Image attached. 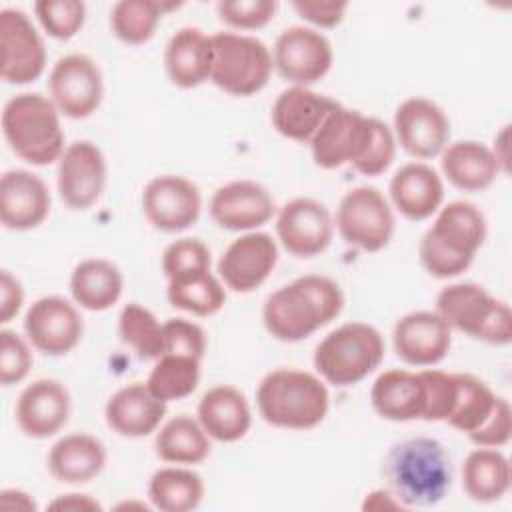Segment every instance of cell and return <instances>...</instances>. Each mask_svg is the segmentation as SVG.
Segmentation results:
<instances>
[{
  "mask_svg": "<svg viewBox=\"0 0 512 512\" xmlns=\"http://www.w3.org/2000/svg\"><path fill=\"white\" fill-rule=\"evenodd\" d=\"M342 308L344 294L332 278L306 274L266 298L262 322L272 338L300 342L330 324Z\"/></svg>",
  "mask_w": 512,
  "mask_h": 512,
  "instance_id": "obj_1",
  "label": "cell"
},
{
  "mask_svg": "<svg viewBox=\"0 0 512 512\" xmlns=\"http://www.w3.org/2000/svg\"><path fill=\"white\" fill-rule=\"evenodd\" d=\"M388 490L404 508L438 504L452 486V458L434 438L418 436L394 444L382 462Z\"/></svg>",
  "mask_w": 512,
  "mask_h": 512,
  "instance_id": "obj_2",
  "label": "cell"
},
{
  "mask_svg": "<svg viewBox=\"0 0 512 512\" xmlns=\"http://www.w3.org/2000/svg\"><path fill=\"white\" fill-rule=\"evenodd\" d=\"M484 212L468 202L454 200L440 206L436 220L422 234L418 256L424 270L434 278H454L470 268L486 240Z\"/></svg>",
  "mask_w": 512,
  "mask_h": 512,
  "instance_id": "obj_3",
  "label": "cell"
},
{
  "mask_svg": "<svg viewBox=\"0 0 512 512\" xmlns=\"http://www.w3.org/2000/svg\"><path fill=\"white\" fill-rule=\"evenodd\" d=\"M256 404L268 424L286 430H308L326 418L330 394L316 374L278 368L260 380Z\"/></svg>",
  "mask_w": 512,
  "mask_h": 512,
  "instance_id": "obj_4",
  "label": "cell"
},
{
  "mask_svg": "<svg viewBox=\"0 0 512 512\" xmlns=\"http://www.w3.org/2000/svg\"><path fill=\"white\" fill-rule=\"evenodd\" d=\"M2 132L10 150L32 166H48L66 150L60 112L38 92L16 94L4 104Z\"/></svg>",
  "mask_w": 512,
  "mask_h": 512,
  "instance_id": "obj_5",
  "label": "cell"
},
{
  "mask_svg": "<svg viewBox=\"0 0 512 512\" xmlns=\"http://www.w3.org/2000/svg\"><path fill=\"white\" fill-rule=\"evenodd\" d=\"M384 350V338L374 326L346 322L318 342L312 362L328 384L354 386L380 366Z\"/></svg>",
  "mask_w": 512,
  "mask_h": 512,
  "instance_id": "obj_6",
  "label": "cell"
},
{
  "mask_svg": "<svg viewBox=\"0 0 512 512\" xmlns=\"http://www.w3.org/2000/svg\"><path fill=\"white\" fill-rule=\"evenodd\" d=\"M436 312L452 330L474 340L496 346L512 340L510 306L476 282H456L442 288L436 296Z\"/></svg>",
  "mask_w": 512,
  "mask_h": 512,
  "instance_id": "obj_7",
  "label": "cell"
},
{
  "mask_svg": "<svg viewBox=\"0 0 512 512\" xmlns=\"http://www.w3.org/2000/svg\"><path fill=\"white\" fill-rule=\"evenodd\" d=\"M212 42L210 82L230 96H252L260 92L274 70L268 46L248 34L216 32Z\"/></svg>",
  "mask_w": 512,
  "mask_h": 512,
  "instance_id": "obj_8",
  "label": "cell"
},
{
  "mask_svg": "<svg viewBox=\"0 0 512 512\" xmlns=\"http://www.w3.org/2000/svg\"><path fill=\"white\" fill-rule=\"evenodd\" d=\"M376 130V118L338 104L310 140L312 160L318 168L334 170L364 160Z\"/></svg>",
  "mask_w": 512,
  "mask_h": 512,
  "instance_id": "obj_9",
  "label": "cell"
},
{
  "mask_svg": "<svg viewBox=\"0 0 512 512\" xmlns=\"http://www.w3.org/2000/svg\"><path fill=\"white\" fill-rule=\"evenodd\" d=\"M336 228L346 244L380 252L392 240L396 220L386 196L374 186L348 190L336 210Z\"/></svg>",
  "mask_w": 512,
  "mask_h": 512,
  "instance_id": "obj_10",
  "label": "cell"
},
{
  "mask_svg": "<svg viewBox=\"0 0 512 512\" xmlns=\"http://www.w3.org/2000/svg\"><path fill=\"white\" fill-rule=\"evenodd\" d=\"M334 60L328 38L308 26L282 30L272 48L274 70L292 86H310L322 80Z\"/></svg>",
  "mask_w": 512,
  "mask_h": 512,
  "instance_id": "obj_11",
  "label": "cell"
},
{
  "mask_svg": "<svg viewBox=\"0 0 512 512\" xmlns=\"http://www.w3.org/2000/svg\"><path fill=\"white\" fill-rule=\"evenodd\" d=\"M50 100L58 112L72 120L94 114L104 96V80L98 64L86 54H66L56 60L48 78Z\"/></svg>",
  "mask_w": 512,
  "mask_h": 512,
  "instance_id": "obj_12",
  "label": "cell"
},
{
  "mask_svg": "<svg viewBox=\"0 0 512 512\" xmlns=\"http://www.w3.org/2000/svg\"><path fill=\"white\" fill-rule=\"evenodd\" d=\"M142 212L160 232L176 234L200 218L202 194L198 186L178 174H160L142 190Z\"/></svg>",
  "mask_w": 512,
  "mask_h": 512,
  "instance_id": "obj_13",
  "label": "cell"
},
{
  "mask_svg": "<svg viewBox=\"0 0 512 512\" xmlns=\"http://www.w3.org/2000/svg\"><path fill=\"white\" fill-rule=\"evenodd\" d=\"M0 76L6 84H30L46 68V46L26 12L0 10Z\"/></svg>",
  "mask_w": 512,
  "mask_h": 512,
  "instance_id": "obj_14",
  "label": "cell"
},
{
  "mask_svg": "<svg viewBox=\"0 0 512 512\" xmlns=\"http://www.w3.org/2000/svg\"><path fill=\"white\" fill-rule=\"evenodd\" d=\"M108 180L102 150L90 140H76L62 152L56 170V186L62 202L72 210L94 206Z\"/></svg>",
  "mask_w": 512,
  "mask_h": 512,
  "instance_id": "obj_15",
  "label": "cell"
},
{
  "mask_svg": "<svg viewBox=\"0 0 512 512\" xmlns=\"http://www.w3.org/2000/svg\"><path fill=\"white\" fill-rule=\"evenodd\" d=\"M392 132L396 144L408 156L428 160L442 154L448 146L450 120L436 102L424 96H412L398 104Z\"/></svg>",
  "mask_w": 512,
  "mask_h": 512,
  "instance_id": "obj_16",
  "label": "cell"
},
{
  "mask_svg": "<svg viewBox=\"0 0 512 512\" xmlns=\"http://www.w3.org/2000/svg\"><path fill=\"white\" fill-rule=\"evenodd\" d=\"M334 234L330 210L314 198H294L276 216V236L282 248L296 258H312L324 252Z\"/></svg>",
  "mask_w": 512,
  "mask_h": 512,
  "instance_id": "obj_17",
  "label": "cell"
},
{
  "mask_svg": "<svg viewBox=\"0 0 512 512\" xmlns=\"http://www.w3.org/2000/svg\"><path fill=\"white\" fill-rule=\"evenodd\" d=\"M28 342L46 356H64L72 352L84 332L82 316L76 306L62 296L38 298L24 316Z\"/></svg>",
  "mask_w": 512,
  "mask_h": 512,
  "instance_id": "obj_18",
  "label": "cell"
},
{
  "mask_svg": "<svg viewBox=\"0 0 512 512\" xmlns=\"http://www.w3.org/2000/svg\"><path fill=\"white\" fill-rule=\"evenodd\" d=\"M278 262L276 240L266 232H246L232 240L218 260V276L226 288L248 294L262 286Z\"/></svg>",
  "mask_w": 512,
  "mask_h": 512,
  "instance_id": "obj_19",
  "label": "cell"
},
{
  "mask_svg": "<svg viewBox=\"0 0 512 512\" xmlns=\"http://www.w3.org/2000/svg\"><path fill=\"white\" fill-rule=\"evenodd\" d=\"M394 352L410 366H434L442 362L452 344V328L434 310L408 312L394 324Z\"/></svg>",
  "mask_w": 512,
  "mask_h": 512,
  "instance_id": "obj_20",
  "label": "cell"
},
{
  "mask_svg": "<svg viewBox=\"0 0 512 512\" xmlns=\"http://www.w3.org/2000/svg\"><path fill=\"white\" fill-rule=\"evenodd\" d=\"M72 410L68 388L54 378H38L28 384L14 408V418L22 434L44 440L64 428Z\"/></svg>",
  "mask_w": 512,
  "mask_h": 512,
  "instance_id": "obj_21",
  "label": "cell"
},
{
  "mask_svg": "<svg viewBox=\"0 0 512 512\" xmlns=\"http://www.w3.org/2000/svg\"><path fill=\"white\" fill-rule=\"evenodd\" d=\"M208 208L212 220L230 232H252L276 212L272 194L254 180H232L216 188Z\"/></svg>",
  "mask_w": 512,
  "mask_h": 512,
  "instance_id": "obj_22",
  "label": "cell"
},
{
  "mask_svg": "<svg viewBox=\"0 0 512 512\" xmlns=\"http://www.w3.org/2000/svg\"><path fill=\"white\" fill-rule=\"evenodd\" d=\"M50 212V192L44 180L28 170H6L0 178V220L8 230H32Z\"/></svg>",
  "mask_w": 512,
  "mask_h": 512,
  "instance_id": "obj_23",
  "label": "cell"
},
{
  "mask_svg": "<svg viewBox=\"0 0 512 512\" xmlns=\"http://www.w3.org/2000/svg\"><path fill=\"white\" fill-rule=\"evenodd\" d=\"M338 104L340 102L306 86H290L282 90L272 104V126L288 140L310 144L326 116Z\"/></svg>",
  "mask_w": 512,
  "mask_h": 512,
  "instance_id": "obj_24",
  "label": "cell"
},
{
  "mask_svg": "<svg viewBox=\"0 0 512 512\" xmlns=\"http://www.w3.org/2000/svg\"><path fill=\"white\" fill-rule=\"evenodd\" d=\"M166 416V402L156 398L146 382H134L116 390L104 408L106 424L124 438L152 434Z\"/></svg>",
  "mask_w": 512,
  "mask_h": 512,
  "instance_id": "obj_25",
  "label": "cell"
},
{
  "mask_svg": "<svg viewBox=\"0 0 512 512\" xmlns=\"http://www.w3.org/2000/svg\"><path fill=\"white\" fill-rule=\"evenodd\" d=\"M390 200L408 220L420 222L436 214L444 200V184L438 172L424 162H408L390 178Z\"/></svg>",
  "mask_w": 512,
  "mask_h": 512,
  "instance_id": "obj_26",
  "label": "cell"
},
{
  "mask_svg": "<svg viewBox=\"0 0 512 512\" xmlns=\"http://www.w3.org/2000/svg\"><path fill=\"white\" fill-rule=\"evenodd\" d=\"M424 380L420 370L404 368L384 370L370 388V402L378 416L392 422L422 420L424 414Z\"/></svg>",
  "mask_w": 512,
  "mask_h": 512,
  "instance_id": "obj_27",
  "label": "cell"
},
{
  "mask_svg": "<svg viewBox=\"0 0 512 512\" xmlns=\"http://www.w3.org/2000/svg\"><path fill=\"white\" fill-rule=\"evenodd\" d=\"M204 432L216 442H236L244 438L252 424L246 396L228 384H220L202 394L196 410Z\"/></svg>",
  "mask_w": 512,
  "mask_h": 512,
  "instance_id": "obj_28",
  "label": "cell"
},
{
  "mask_svg": "<svg viewBox=\"0 0 512 512\" xmlns=\"http://www.w3.org/2000/svg\"><path fill=\"white\" fill-rule=\"evenodd\" d=\"M164 70L178 88H196L210 80L212 42L200 28L176 30L164 48Z\"/></svg>",
  "mask_w": 512,
  "mask_h": 512,
  "instance_id": "obj_29",
  "label": "cell"
},
{
  "mask_svg": "<svg viewBox=\"0 0 512 512\" xmlns=\"http://www.w3.org/2000/svg\"><path fill=\"white\" fill-rule=\"evenodd\" d=\"M444 178L458 190H486L502 172L492 148L478 140H458L448 144L440 154Z\"/></svg>",
  "mask_w": 512,
  "mask_h": 512,
  "instance_id": "obj_30",
  "label": "cell"
},
{
  "mask_svg": "<svg viewBox=\"0 0 512 512\" xmlns=\"http://www.w3.org/2000/svg\"><path fill=\"white\" fill-rule=\"evenodd\" d=\"M106 464L104 444L86 432L62 436L52 444L46 466L48 472L64 484H86L94 480Z\"/></svg>",
  "mask_w": 512,
  "mask_h": 512,
  "instance_id": "obj_31",
  "label": "cell"
},
{
  "mask_svg": "<svg viewBox=\"0 0 512 512\" xmlns=\"http://www.w3.org/2000/svg\"><path fill=\"white\" fill-rule=\"evenodd\" d=\"M124 276L120 268L104 258L82 260L70 276V292L80 308L104 312L122 296Z\"/></svg>",
  "mask_w": 512,
  "mask_h": 512,
  "instance_id": "obj_32",
  "label": "cell"
},
{
  "mask_svg": "<svg viewBox=\"0 0 512 512\" xmlns=\"http://www.w3.org/2000/svg\"><path fill=\"white\" fill-rule=\"evenodd\" d=\"M462 486L474 502H496L510 490V462L498 448L478 446L462 464Z\"/></svg>",
  "mask_w": 512,
  "mask_h": 512,
  "instance_id": "obj_33",
  "label": "cell"
},
{
  "mask_svg": "<svg viewBox=\"0 0 512 512\" xmlns=\"http://www.w3.org/2000/svg\"><path fill=\"white\" fill-rule=\"evenodd\" d=\"M154 452L170 464H200L210 456V436L198 420L180 414L156 432Z\"/></svg>",
  "mask_w": 512,
  "mask_h": 512,
  "instance_id": "obj_34",
  "label": "cell"
},
{
  "mask_svg": "<svg viewBox=\"0 0 512 512\" xmlns=\"http://www.w3.org/2000/svg\"><path fill=\"white\" fill-rule=\"evenodd\" d=\"M204 498V482L198 472L182 466L156 470L148 482V500L162 512H190Z\"/></svg>",
  "mask_w": 512,
  "mask_h": 512,
  "instance_id": "obj_35",
  "label": "cell"
},
{
  "mask_svg": "<svg viewBox=\"0 0 512 512\" xmlns=\"http://www.w3.org/2000/svg\"><path fill=\"white\" fill-rule=\"evenodd\" d=\"M454 378L456 396L446 422L462 434L470 436L490 418L500 396H496L492 388L474 374L454 372Z\"/></svg>",
  "mask_w": 512,
  "mask_h": 512,
  "instance_id": "obj_36",
  "label": "cell"
},
{
  "mask_svg": "<svg viewBox=\"0 0 512 512\" xmlns=\"http://www.w3.org/2000/svg\"><path fill=\"white\" fill-rule=\"evenodd\" d=\"M166 298L178 310L196 316H212L222 310L226 290L220 278H216L210 270H204L168 280Z\"/></svg>",
  "mask_w": 512,
  "mask_h": 512,
  "instance_id": "obj_37",
  "label": "cell"
},
{
  "mask_svg": "<svg viewBox=\"0 0 512 512\" xmlns=\"http://www.w3.org/2000/svg\"><path fill=\"white\" fill-rule=\"evenodd\" d=\"M200 362L202 360L192 356L162 354L150 370L146 386L166 404L172 400H182L198 388Z\"/></svg>",
  "mask_w": 512,
  "mask_h": 512,
  "instance_id": "obj_38",
  "label": "cell"
},
{
  "mask_svg": "<svg viewBox=\"0 0 512 512\" xmlns=\"http://www.w3.org/2000/svg\"><path fill=\"white\" fill-rule=\"evenodd\" d=\"M118 334L140 360H158L164 354L162 324L138 302H130L120 310Z\"/></svg>",
  "mask_w": 512,
  "mask_h": 512,
  "instance_id": "obj_39",
  "label": "cell"
},
{
  "mask_svg": "<svg viewBox=\"0 0 512 512\" xmlns=\"http://www.w3.org/2000/svg\"><path fill=\"white\" fill-rule=\"evenodd\" d=\"M162 14L156 0H118L110 8V28L124 44L138 46L154 36Z\"/></svg>",
  "mask_w": 512,
  "mask_h": 512,
  "instance_id": "obj_40",
  "label": "cell"
},
{
  "mask_svg": "<svg viewBox=\"0 0 512 512\" xmlns=\"http://www.w3.org/2000/svg\"><path fill=\"white\" fill-rule=\"evenodd\" d=\"M34 14L44 32L56 40L74 38L86 20V4L80 0H38Z\"/></svg>",
  "mask_w": 512,
  "mask_h": 512,
  "instance_id": "obj_41",
  "label": "cell"
},
{
  "mask_svg": "<svg viewBox=\"0 0 512 512\" xmlns=\"http://www.w3.org/2000/svg\"><path fill=\"white\" fill-rule=\"evenodd\" d=\"M210 248L200 238H178L162 252V272L166 280L210 270Z\"/></svg>",
  "mask_w": 512,
  "mask_h": 512,
  "instance_id": "obj_42",
  "label": "cell"
},
{
  "mask_svg": "<svg viewBox=\"0 0 512 512\" xmlns=\"http://www.w3.org/2000/svg\"><path fill=\"white\" fill-rule=\"evenodd\" d=\"M424 380V414L422 420L426 422H446L454 396H456V378L450 372L424 368L420 370Z\"/></svg>",
  "mask_w": 512,
  "mask_h": 512,
  "instance_id": "obj_43",
  "label": "cell"
},
{
  "mask_svg": "<svg viewBox=\"0 0 512 512\" xmlns=\"http://www.w3.org/2000/svg\"><path fill=\"white\" fill-rule=\"evenodd\" d=\"M276 8L274 0H222L216 4L220 20L238 30L264 28L274 18Z\"/></svg>",
  "mask_w": 512,
  "mask_h": 512,
  "instance_id": "obj_44",
  "label": "cell"
},
{
  "mask_svg": "<svg viewBox=\"0 0 512 512\" xmlns=\"http://www.w3.org/2000/svg\"><path fill=\"white\" fill-rule=\"evenodd\" d=\"M164 334V354H180L202 360L206 352L204 330L186 318H168L162 322Z\"/></svg>",
  "mask_w": 512,
  "mask_h": 512,
  "instance_id": "obj_45",
  "label": "cell"
},
{
  "mask_svg": "<svg viewBox=\"0 0 512 512\" xmlns=\"http://www.w3.org/2000/svg\"><path fill=\"white\" fill-rule=\"evenodd\" d=\"M32 368V352L22 336L12 330H0V382L12 386L22 382Z\"/></svg>",
  "mask_w": 512,
  "mask_h": 512,
  "instance_id": "obj_46",
  "label": "cell"
},
{
  "mask_svg": "<svg viewBox=\"0 0 512 512\" xmlns=\"http://www.w3.org/2000/svg\"><path fill=\"white\" fill-rule=\"evenodd\" d=\"M396 156V138L392 128H388L386 122L376 118V130L374 140L364 156V160L356 166V172L364 176H380L390 168Z\"/></svg>",
  "mask_w": 512,
  "mask_h": 512,
  "instance_id": "obj_47",
  "label": "cell"
},
{
  "mask_svg": "<svg viewBox=\"0 0 512 512\" xmlns=\"http://www.w3.org/2000/svg\"><path fill=\"white\" fill-rule=\"evenodd\" d=\"M512 434V412H510V404L506 398H498L490 418L476 430L472 432L468 438L472 444L476 446H484V448H502L504 444H508Z\"/></svg>",
  "mask_w": 512,
  "mask_h": 512,
  "instance_id": "obj_48",
  "label": "cell"
},
{
  "mask_svg": "<svg viewBox=\"0 0 512 512\" xmlns=\"http://www.w3.org/2000/svg\"><path fill=\"white\" fill-rule=\"evenodd\" d=\"M292 8L310 24L318 28H334L342 22L348 4L346 2H292Z\"/></svg>",
  "mask_w": 512,
  "mask_h": 512,
  "instance_id": "obj_49",
  "label": "cell"
},
{
  "mask_svg": "<svg viewBox=\"0 0 512 512\" xmlns=\"http://www.w3.org/2000/svg\"><path fill=\"white\" fill-rule=\"evenodd\" d=\"M24 304V288L20 280L10 272H0V322L8 324Z\"/></svg>",
  "mask_w": 512,
  "mask_h": 512,
  "instance_id": "obj_50",
  "label": "cell"
},
{
  "mask_svg": "<svg viewBox=\"0 0 512 512\" xmlns=\"http://www.w3.org/2000/svg\"><path fill=\"white\" fill-rule=\"evenodd\" d=\"M50 510H74V512H90V510H102L100 502L90 498L88 494H60L48 504Z\"/></svg>",
  "mask_w": 512,
  "mask_h": 512,
  "instance_id": "obj_51",
  "label": "cell"
},
{
  "mask_svg": "<svg viewBox=\"0 0 512 512\" xmlns=\"http://www.w3.org/2000/svg\"><path fill=\"white\" fill-rule=\"evenodd\" d=\"M362 508L364 510H406L404 504L388 488H378L366 494Z\"/></svg>",
  "mask_w": 512,
  "mask_h": 512,
  "instance_id": "obj_52",
  "label": "cell"
},
{
  "mask_svg": "<svg viewBox=\"0 0 512 512\" xmlns=\"http://www.w3.org/2000/svg\"><path fill=\"white\" fill-rule=\"evenodd\" d=\"M0 506L2 508H18V510H36L34 498L16 488H8V490L0 492Z\"/></svg>",
  "mask_w": 512,
  "mask_h": 512,
  "instance_id": "obj_53",
  "label": "cell"
}]
</instances>
